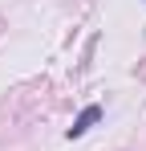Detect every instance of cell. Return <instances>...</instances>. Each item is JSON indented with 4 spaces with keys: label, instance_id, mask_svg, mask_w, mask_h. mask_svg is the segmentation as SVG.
<instances>
[{
    "label": "cell",
    "instance_id": "cell-1",
    "mask_svg": "<svg viewBox=\"0 0 146 151\" xmlns=\"http://www.w3.org/2000/svg\"><path fill=\"white\" fill-rule=\"evenodd\" d=\"M97 119H101V106H85V110H81V114L73 119V127H69V139H81V135H85V131H89Z\"/></svg>",
    "mask_w": 146,
    "mask_h": 151
}]
</instances>
